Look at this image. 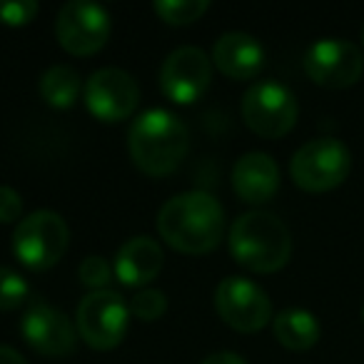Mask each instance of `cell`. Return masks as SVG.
I'll return each mask as SVG.
<instances>
[{"instance_id": "9a60e30c", "label": "cell", "mask_w": 364, "mask_h": 364, "mask_svg": "<svg viewBox=\"0 0 364 364\" xmlns=\"http://www.w3.org/2000/svg\"><path fill=\"white\" fill-rule=\"evenodd\" d=\"M213 65L230 80H252L264 65V48L250 33L230 31L213 46Z\"/></svg>"}, {"instance_id": "2e32d148", "label": "cell", "mask_w": 364, "mask_h": 364, "mask_svg": "<svg viewBox=\"0 0 364 364\" xmlns=\"http://www.w3.org/2000/svg\"><path fill=\"white\" fill-rule=\"evenodd\" d=\"M162 259L165 257H162V247L157 245V240L140 235V237H130L117 250L112 272L125 287H145L160 274Z\"/></svg>"}, {"instance_id": "3957f363", "label": "cell", "mask_w": 364, "mask_h": 364, "mask_svg": "<svg viewBox=\"0 0 364 364\" xmlns=\"http://www.w3.org/2000/svg\"><path fill=\"white\" fill-rule=\"evenodd\" d=\"M228 242L235 262L259 274L282 269L292 255V235L287 225L264 210L240 215L230 228Z\"/></svg>"}, {"instance_id": "4316f807", "label": "cell", "mask_w": 364, "mask_h": 364, "mask_svg": "<svg viewBox=\"0 0 364 364\" xmlns=\"http://www.w3.org/2000/svg\"><path fill=\"white\" fill-rule=\"evenodd\" d=\"M362 43H364V26H362Z\"/></svg>"}, {"instance_id": "d4e9b609", "label": "cell", "mask_w": 364, "mask_h": 364, "mask_svg": "<svg viewBox=\"0 0 364 364\" xmlns=\"http://www.w3.org/2000/svg\"><path fill=\"white\" fill-rule=\"evenodd\" d=\"M203 364H247V362L235 352H215L208 359H203Z\"/></svg>"}, {"instance_id": "5b68a950", "label": "cell", "mask_w": 364, "mask_h": 364, "mask_svg": "<svg viewBox=\"0 0 364 364\" xmlns=\"http://www.w3.org/2000/svg\"><path fill=\"white\" fill-rule=\"evenodd\" d=\"M352 167L349 147L337 137H314L304 142L289 162L294 185L307 193H327L342 185Z\"/></svg>"}, {"instance_id": "44dd1931", "label": "cell", "mask_w": 364, "mask_h": 364, "mask_svg": "<svg viewBox=\"0 0 364 364\" xmlns=\"http://www.w3.org/2000/svg\"><path fill=\"white\" fill-rule=\"evenodd\" d=\"M127 307H130L132 317L142 319V322H155V319H160L162 314H165L167 297L160 292V289L145 287L130 299V304H127Z\"/></svg>"}, {"instance_id": "ffe728a7", "label": "cell", "mask_w": 364, "mask_h": 364, "mask_svg": "<svg viewBox=\"0 0 364 364\" xmlns=\"http://www.w3.org/2000/svg\"><path fill=\"white\" fill-rule=\"evenodd\" d=\"M31 287L26 277L11 267H0V312H11L28 302Z\"/></svg>"}, {"instance_id": "5bb4252c", "label": "cell", "mask_w": 364, "mask_h": 364, "mask_svg": "<svg viewBox=\"0 0 364 364\" xmlns=\"http://www.w3.org/2000/svg\"><path fill=\"white\" fill-rule=\"evenodd\" d=\"M232 188L247 205H264L279 190V167L267 152H245L232 167Z\"/></svg>"}, {"instance_id": "6da1fadb", "label": "cell", "mask_w": 364, "mask_h": 364, "mask_svg": "<svg viewBox=\"0 0 364 364\" xmlns=\"http://www.w3.org/2000/svg\"><path fill=\"white\" fill-rule=\"evenodd\" d=\"M157 232L177 252L208 255L223 242L225 210L203 190L175 195L157 213Z\"/></svg>"}, {"instance_id": "9c48e42d", "label": "cell", "mask_w": 364, "mask_h": 364, "mask_svg": "<svg viewBox=\"0 0 364 364\" xmlns=\"http://www.w3.org/2000/svg\"><path fill=\"white\" fill-rule=\"evenodd\" d=\"M215 309L228 327L242 334L259 332L272 322L267 292L247 277H225L215 289Z\"/></svg>"}, {"instance_id": "4fadbf2b", "label": "cell", "mask_w": 364, "mask_h": 364, "mask_svg": "<svg viewBox=\"0 0 364 364\" xmlns=\"http://www.w3.org/2000/svg\"><path fill=\"white\" fill-rule=\"evenodd\" d=\"M21 334L43 357H68L77 344V329L65 312L36 297L26 307L21 319Z\"/></svg>"}, {"instance_id": "52a82bcc", "label": "cell", "mask_w": 364, "mask_h": 364, "mask_svg": "<svg viewBox=\"0 0 364 364\" xmlns=\"http://www.w3.org/2000/svg\"><path fill=\"white\" fill-rule=\"evenodd\" d=\"M75 322L77 334L87 347L107 352L125 339L127 324H130V307L112 289H97L80 299Z\"/></svg>"}, {"instance_id": "7a4b0ae2", "label": "cell", "mask_w": 364, "mask_h": 364, "mask_svg": "<svg viewBox=\"0 0 364 364\" xmlns=\"http://www.w3.org/2000/svg\"><path fill=\"white\" fill-rule=\"evenodd\" d=\"M127 150L132 165L150 177H167L190 150L188 125L170 110H147L130 125Z\"/></svg>"}, {"instance_id": "7c38bea8", "label": "cell", "mask_w": 364, "mask_h": 364, "mask_svg": "<svg viewBox=\"0 0 364 364\" xmlns=\"http://www.w3.org/2000/svg\"><path fill=\"white\" fill-rule=\"evenodd\" d=\"M82 95L92 117L102 122H120L137 110L140 87L130 73L120 68H102L87 77Z\"/></svg>"}, {"instance_id": "ba28073f", "label": "cell", "mask_w": 364, "mask_h": 364, "mask_svg": "<svg viewBox=\"0 0 364 364\" xmlns=\"http://www.w3.org/2000/svg\"><path fill=\"white\" fill-rule=\"evenodd\" d=\"M112 21L110 13L100 3H87V0H70L60 8L55 21V36L63 50L70 55L87 58L102 50L110 38Z\"/></svg>"}, {"instance_id": "ac0fdd59", "label": "cell", "mask_w": 364, "mask_h": 364, "mask_svg": "<svg viewBox=\"0 0 364 364\" xmlns=\"http://www.w3.org/2000/svg\"><path fill=\"white\" fill-rule=\"evenodd\" d=\"M82 90L80 73L70 65H53L41 77V95L55 110H68L75 105Z\"/></svg>"}, {"instance_id": "277c9868", "label": "cell", "mask_w": 364, "mask_h": 364, "mask_svg": "<svg viewBox=\"0 0 364 364\" xmlns=\"http://www.w3.org/2000/svg\"><path fill=\"white\" fill-rule=\"evenodd\" d=\"M70 242V230L65 220L50 210H38L18 223L13 232V255L23 267L33 272H46L63 259Z\"/></svg>"}, {"instance_id": "8fae6325", "label": "cell", "mask_w": 364, "mask_h": 364, "mask_svg": "<svg viewBox=\"0 0 364 364\" xmlns=\"http://www.w3.org/2000/svg\"><path fill=\"white\" fill-rule=\"evenodd\" d=\"M213 82V58L200 48L185 46L172 50L160 68V90L177 105H193Z\"/></svg>"}, {"instance_id": "484cf974", "label": "cell", "mask_w": 364, "mask_h": 364, "mask_svg": "<svg viewBox=\"0 0 364 364\" xmlns=\"http://www.w3.org/2000/svg\"><path fill=\"white\" fill-rule=\"evenodd\" d=\"M0 364H28V362H26V357L18 352V349L0 344Z\"/></svg>"}, {"instance_id": "d6986e66", "label": "cell", "mask_w": 364, "mask_h": 364, "mask_svg": "<svg viewBox=\"0 0 364 364\" xmlns=\"http://www.w3.org/2000/svg\"><path fill=\"white\" fill-rule=\"evenodd\" d=\"M152 11L167 26H193L210 11L208 0H157Z\"/></svg>"}, {"instance_id": "603a6c76", "label": "cell", "mask_w": 364, "mask_h": 364, "mask_svg": "<svg viewBox=\"0 0 364 364\" xmlns=\"http://www.w3.org/2000/svg\"><path fill=\"white\" fill-rule=\"evenodd\" d=\"M36 16H38L36 0H6V3H0V23H6L11 28L28 26Z\"/></svg>"}, {"instance_id": "cb8c5ba5", "label": "cell", "mask_w": 364, "mask_h": 364, "mask_svg": "<svg viewBox=\"0 0 364 364\" xmlns=\"http://www.w3.org/2000/svg\"><path fill=\"white\" fill-rule=\"evenodd\" d=\"M23 215V198L18 190L8 188V185H0V223L11 225L18 223Z\"/></svg>"}, {"instance_id": "8992f818", "label": "cell", "mask_w": 364, "mask_h": 364, "mask_svg": "<svg viewBox=\"0 0 364 364\" xmlns=\"http://www.w3.org/2000/svg\"><path fill=\"white\" fill-rule=\"evenodd\" d=\"M299 105L294 92L277 80H259L242 95V120L259 137H282L294 127Z\"/></svg>"}, {"instance_id": "30bf717a", "label": "cell", "mask_w": 364, "mask_h": 364, "mask_svg": "<svg viewBox=\"0 0 364 364\" xmlns=\"http://www.w3.org/2000/svg\"><path fill=\"white\" fill-rule=\"evenodd\" d=\"M304 73L317 85L342 90L362 77L364 55L344 38H319L304 53Z\"/></svg>"}, {"instance_id": "83f0119b", "label": "cell", "mask_w": 364, "mask_h": 364, "mask_svg": "<svg viewBox=\"0 0 364 364\" xmlns=\"http://www.w3.org/2000/svg\"><path fill=\"white\" fill-rule=\"evenodd\" d=\"M362 322H364V307H362Z\"/></svg>"}, {"instance_id": "7402d4cb", "label": "cell", "mask_w": 364, "mask_h": 364, "mask_svg": "<svg viewBox=\"0 0 364 364\" xmlns=\"http://www.w3.org/2000/svg\"><path fill=\"white\" fill-rule=\"evenodd\" d=\"M77 277L85 287H90V292H97V289H107V284L112 282V267L107 264L105 257L90 255L77 267Z\"/></svg>"}, {"instance_id": "e0dca14e", "label": "cell", "mask_w": 364, "mask_h": 364, "mask_svg": "<svg viewBox=\"0 0 364 364\" xmlns=\"http://www.w3.org/2000/svg\"><path fill=\"white\" fill-rule=\"evenodd\" d=\"M272 332L282 347L292 349V352H304V349L314 347L322 334L317 317L307 309L289 307L277 312V317L272 319Z\"/></svg>"}]
</instances>
